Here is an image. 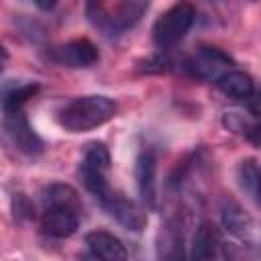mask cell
I'll return each instance as SVG.
<instances>
[{
	"label": "cell",
	"instance_id": "1",
	"mask_svg": "<svg viewBox=\"0 0 261 261\" xmlns=\"http://www.w3.org/2000/svg\"><path fill=\"white\" fill-rule=\"evenodd\" d=\"M118 106L112 98L102 94H88L73 98L59 110V124L67 133H88L114 118Z\"/></svg>",
	"mask_w": 261,
	"mask_h": 261
},
{
	"label": "cell",
	"instance_id": "2",
	"mask_svg": "<svg viewBox=\"0 0 261 261\" xmlns=\"http://www.w3.org/2000/svg\"><path fill=\"white\" fill-rule=\"evenodd\" d=\"M196 20V8L181 0L177 4H173L171 8H167L153 24V43L161 49V51H167L171 47H175L184 37L186 33L192 29Z\"/></svg>",
	"mask_w": 261,
	"mask_h": 261
},
{
	"label": "cell",
	"instance_id": "3",
	"mask_svg": "<svg viewBox=\"0 0 261 261\" xmlns=\"http://www.w3.org/2000/svg\"><path fill=\"white\" fill-rule=\"evenodd\" d=\"M147 6H149V0H120L118 6L110 12L104 6H100L98 0H92L88 6V14L96 27H100L110 35H116L135 27L145 14Z\"/></svg>",
	"mask_w": 261,
	"mask_h": 261
},
{
	"label": "cell",
	"instance_id": "4",
	"mask_svg": "<svg viewBox=\"0 0 261 261\" xmlns=\"http://www.w3.org/2000/svg\"><path fill=\"white\" fill-rule=\"evenodd\" d=\"M184 69L202 82H216L224 71L232 69L234 61L228 53H224L220 47L214 45H200L192 55L184 59Z\"/></svg>",
	"mask_w": 261,
	"mask_h": 261
},
{
	"label": "cell",
	"instance_id": "5",
	"mask_svg": "<svg viewBox=\"0 0 261 261\" xmlns=\"http://www.w3.org/2000/svg\"><path fill=\"white\" fill-rule=\"evenodd\" d=\"M47 59L57 65H63V67L80 69V67L96 65L100 59V53H98V47L90 39H71L67 43L49 47Z\"/></svg>",
	"mask_w": 261,
	"mask_h": 261
},
{
	"label": "cell",
	"instance_id": "6",
	"mask_svg": "<svg viewBox=\"0 0 261 261\" xmlns=\"http://www.w3.org/2000/svg\"><path fill=\"white\" fill-rule=\"evenodd\" d=\"M4 130L10 137L12 145L27 155H37L45 147L43 139L33 130V126L29 124V118L22 110L4 112Z\"/></svg>",
	"mask_w": 261,
	"mask_h": 261
},
{
	"label": "cell",
	"instance_id": "7",
	"mask_svg": "<svg viewBox=\"0 0 261 261\" xmlns=\"http://www.w3.org/2000/svg\"><path fill=\"white\" fill-rule=\"evenodd\" d=\"M98 202L124 228L133 230V232H141L147 226V214L137 202H133V200H128V198H124L120 194H114L112 190Z\"/></svg>",
	"mask_w": 261,
	"mask_h": 261
},
{
	"label": "cell",
	"instance_id": "8",
	"mask_svg": "<svg viewBox=\"0 0 261 261\" xmlns=\"http://www.w3.org/2000/svg\"><path fill=\"white\" fill-rule=\"evenodd\" d=\"M137 190L147 208H157V157L151 149H143L135 161Z\"/></svg>",
	"mask_w": 261,
	"mask_h": 261
},
{
	"label": "cell",
	"instance_id": "9",
	"mask_svg": "<svg viewBox=\"0 0 261 261\" xmlns=\"http://www.w3.org/2000/svg\"><path fill=\"white\" fill-rule=\"evenodd\" d=\"M220 218L226 232L241 241H249L253 234V218L251 214L232 198H224L220 204Z\"/></svg>",
	"mask_w": 261,
	"mask_h": 261
},
{
	"label": "cell",
	"instance_id": "10",
	"mask_svg": "<svg viewBox=\"0 0 261 261\" xmlns=\"http://www.w3.org/2000/svg\"><path fill=\"white\" fill-rule=\"evenodd\" d=\"M155 251L159 259H181L184 257V230L177 218H167L157 237H155Z\"/></svg>",
	"mask_w": 261,
	"mask_h": 261
},
{
	"label": "cell",
	"instance_id": "11",
	"mask_svg": "<svg viewBox=\"0 0 261 261\" xmlns=\"http://www.w3.org/2000/svg\"><path fill=\"white\" fill-rule=\"evenodd\" d=\"M80 226V212L61 210V208H45L41 216V230L53 239H67Z\"/></svg>",
	"mask_w": 261,
	"mask_h": 261
},
{
	"label": "cell",
	"instance_id": "12",
	"mask_svg": "<svg viewBox=\"0 0 261 261\" xmlns=\"http://www.w3.org/2000/svg\"><path fill=\"white\" fill-rule=\"evenodd\" d=\"M86 245L92 251L94 257L104 259V261H124L128 257V251L124 243L114 237L108 230H92L86 234Z\"/></svg>",
	"mask_w": 261,
	"mask_h": 261
},
{
	"label": "cell",
	"instance_id": "13",
	"mask_svg": "<svg viewBox=\"0 0 261 261\" xmlns=\"http://www.w3.org/2000/svg\"><path fill=\"white\" fill-rule=\"evenodd\" d=\"M220 232L216 228V224H212L210 220H204L198 224L194 239H192V253L190 257L196 261H208L214 259L218 255L220 249Z\"/></svg>",
	"mask_w": 261,
	"mask_h": 261
},
{
	"label": "cell",
	"instance_id": "14",
	"mask_svg": "<svg viewBox=\"0 0 261 261\" xmlns=\"http://www.w3.org/2000/svg\"><path fill=\"white\" fill-rule=\"evenodd\" d=\"M218 90L232 100H241L247 102L253 94H255V82L251 77V73L243 71V69H228L224 71L218 80H216Z\"/></svg>",
	"mask_w": 261,
	"mask_h": 261
},
{
	"label": "cell",
	"instance_id": "15",
	"mask_svg": "<svg viewBox=\"0 0 261 261\" xmlns=\"http://www.w3.org/2000/svg\"><path fill=\"white\" fill-rule=\"evenodd\" d=\"M41 202L45 208H61V210H73V212H80L82 208L77 190L69 184H59V181L43 188Z\"/></svg>",
	"mask_w": 261,
	"mask_h": 261
},
{
	"label": "cell",
	"instance_id": "16",
	"mask_svg": "<svg viewBox=\"0 0 261 261\" xmlns=\"http://www.w3.org/2000/svg\"><path fill=\"white\" fill-rule=\"evenodd\" d=\"M80 169H88V171H96V173H102V175H108L110 171V151L104 143H90L86 153H84V159L80 163Z\"/></svg>",
	"mask_w": 261,
	"mask_h": 261
},
{
	"label": "cell",
	"instance_id": "17",
	"mask_svg": "<svg viewBox=\"0 0 261 261\" xmlns=\"http://www.w3.org/2000/svg\"><path fill=\"white\" fill-rule=\"evenodd\" d=\"M222 124H224L228 130L247 137L255 147L259 145V126H257V122H255V120H247L241 112H224Z\"/></svg>",
	"mask_w": 261,
	"mask_h": 261
},
{
	"label": "cell",
	"instance_id": "18",
	"mask_svg": "<svg viewBox=\"0 0 261 261\" xmlns=\"http://www.w3.org/2000/svg\"><path fill=\"white\" fill-rule=\"evenodd\" d=\"M259 177L261 175H259L257 159H253V157L243 159L239 165V184L255 202H259Z\"/></svg>",
	"mask_w": 261,
	"mask_h": 261
},
{
	"label": "cell",
	"instance_id": "19",
	"mask_svg": "<svg viewBox=\"0 0 261 261\" xmlns=\"http://www.w3.org/2000/svg\"><path fill=\"white\" fill-rule=\"evenodd\" d=\"M39 92V84L37 82H29V84H20L12 90H8L2 96V110L10 112V110H22V106Z\"/></svg>",
	"mask_w": 261,
	"mask_h": 261
},
{
	"label": "cell",
	"instance_id": "20",
	"mask_svg": "<svg viewBox=\"0 0 261 261\" xmlns=\"http://www.w3.org/2000/svg\"><path fill=\"white\" fill-rule=\"evenodd\" d=\"M12 216L20 224H27L35 218V206L24 194H14L12 196Z\"/></svg>",
	"mask_w": 261,
	"mask_h": 261
},
{
	"label": "cell",
	"instance_id": "21",
	"mask_svg": "<svg viewBox=\"0 0 261 261\" xmlns=\"http://www.w3.org/2000/svg\"><path fill=\"white\" fill-rule=\"evenodd\" d=\"M169 67H171V59L163 53H155L139 63V71L143 73H161V71H167Z\"/></svg>",
	"mask_w": 261,
	"mask_h": 261
},
{
	"label": "cell",
	"instance_id": "22",
	"mask_svg": "<svg viewBox=\"0 0 261 261\" xmlns=\"http://www.w3.org/2000/svg\"><path fill=\"white\" fill-rule=\"evenodd\" d=\"M35 2V6L37 8H41V10H53L55 8V4H57V0H33Z\"/></svg>",
	"mask_w": 261,
	"mask_h": 261
},
{
	"label": "cell",
	"instance_id": "23",
	"mask_svg": "<svg viewBox=\"0 0 261 261\" xmlns=\"http://www.w3.org/2000/svg\"><path fill=\"white\" fill-rule=\"evenodd\" d=\"M6 59H8V53H6V49L0 45V69L4 67V63H6Z\"/></svg>",
	"mask_w": 261,
	"mask_h": 261
}]
</instances>
